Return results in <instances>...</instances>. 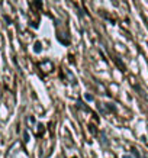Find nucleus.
Masks as SVG:
<instances>
[{
  "label": "nucleus",
  "mask_w": 148,
  "mask_h": 158,
  "mask_svg": "<svg viewBox=\"0 0 148 158\" xmlns=\"http://www.w3.org/2000/svg\"><path fill=\"white\" fill-rule=\"evenodd\" d=\"M84 97H86L87 102H91V100H93V96H91V94H89V93H86V94H84Z\"/></svg>",
  "instance_id": "obj_2"
},
{
  "label": "nucleus",
  "mask_w": 148,
  "mask_h": 158,
  "mask_svg": "<svg viewBox=\"0 0 148 158\" xmlns=\"http://www.w3.org/2000/svg\"><path fill=\"white\" fill-rule=\"evenodd\" d=\"M41 49H42V45H41L39 42H36V44L34 45V51H35V52H39Z\"/></svg>",
  "instance_id": "obj_1"
},
{
  "label": "nucleus",
  "mask_w": 148,
  "mask_h": 158,
  "mask_svg": "<svg viewBox=\"0 0 148 158\" xmlns=\"http://www.w3.org/2000/svg\"><path fill=\"white\" fill-rule=\"evenodd\" d=\"M122 158H132V157H131V155H124Z\"/></svg>",
  "instance_id": "obj_3"
}]
</instances>
